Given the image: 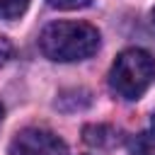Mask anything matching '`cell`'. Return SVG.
Here are the masks:
<instances>
[{
  "label": "cell",
  "instance_id": "cell-1",
  "mask_svg": "<svg viewBox=\"0 0 155 155\" xmlns=\"http://www.w3.org/2000/svg\"><path fill=\"white\" fill-rule=\"evenodd\" d=\"M39 48L51 61H85L99 48V31L87 22H51L39 36Z\"/></svg>",
  "mask_w": 155,
  "mask_h": 155
},
{
  "label": "cell",
  "instance_id": "cell-2",
  "mask_svg": "<svg viewBox=\"0 0 155 155\" xmlns=\"http://www.w3.org/2000/svg\"><path fill=\"white\" fill-rule=\"evenodd\" d=\"M155 80V58L145 48H126L109 70V87L124 99H138Z\"/></svg>",
  "mask_w": 155,
  "mask_h": 155
},
{
  "label": "cell",
  "instance_id": "cell-3",
  "mask_svg": "<svg viewBox=\"0 0 155 155\" xmlns=\"http://www.w3.org/2000/svg\"><path fill=\"white\" fill-rule=\"evenodd\" d=\"M65 153V143L39 126H29L22 128L12 143H10V155H63Z\"/></svg>",
  "mask_w": 155,
  "mask_h": 155
},
{
  "label": "cell",
  "instance_id": "cell-4",
  "mask_svg": "<svg viewBox=\"0 0 155 155\" xmlns=\"http://www.w3.org/2000/svg\"><path fill=\"white\" fill-rule=\"evenodd\" d=\"M128 153L131 155H155V114L150 116V126L136 136L128 138Z\"/></svg>",
  "mask_w": 155,
  "mask_h": 155
},
{
  "label": "cell",
  "instance_id": "cell-5",
  "mask_svg": "<svg viewBox=\"0 0 155 155\" xmlns=\"http://www.w3.org/2000/svg\"><path fill=\"white\" fill-rule=\"evenodd\" d=\"M85 140L90 143V145H109V143H114V138H116V131L111 128V126H85Z\"/></svg>",
  "mask_w": 155,
  "mask_h": 155
},
{
  "label": "cell",
  "instance_id": "cell-6",
  "mask_svg": "<svg viewBox=\"0 0 155 155\" xmlns=\"http://www.w3.org/2000/svg\"><path fill=\"white\" fill-rule=\"evenodd\" d=\"M29 0H0V19H17L27 12Z\"/></svg>",
  "mask_w": 155,
  "mask_h": 155
},
{
  "label": "cell",
  "instance_id": "cell-7",
  "mask_svg": "<svg viewBox=\"0 0 155 155\" xmlns=\"http://www.w3.org/2000/svg\"><path fill=\"white\" fill-rule=\"evenodd\" d=\"M46 2L58 10H80V7H87L92 0H46Z\"/></svg>",
  "mask_w": 155,
  "mask_h": 155
},
{
  "label": "cell",
  "instance_id": "cell-8",
  "mask_svg": "<svg viewBox=\"0 0 155 155\" xmlns=\"http://www.w3.org/2000/svg\"><path fill=\"white\" fill-rule=\"evenodd\" d=\"M10 56H12V44L5 36H0V65H5Z\"/></svg>",
  "mask_w": 155,
  "mask_h": 155
},
{
  "label": "cell",
  "instance_id": "cell-9",
  "mask_svg": "<svg viewBox=\"0 0 155 155\" xmlns=\"http://www.w3.org/2000/svg\"><path fill=\"white\" fill-rule=\"evenodd\" d=\"M2 114H5V109H2V104H0V121H2Z\"/></svg>",
  "mask_w": 155,
  "mask_h": 155
},
{
  "label": "cell",
  "instance_id": "cell-10",
  "mask_svg": "<svg viewBox=\"0 0 155 155\" xmlns=\"http://www.w3.org/2000/svg\"><path fill=\"white\" fill-rule=\"evenodd\" d=\"M153 22H155V10H153Z\"/></svg>",
  "mask_w": 155,
  "mask_h": 155
}]
</instances>
